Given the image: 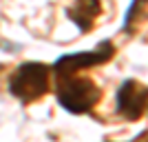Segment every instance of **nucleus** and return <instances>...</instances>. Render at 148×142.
Returning <instances> with one entry per match:
<instances>
[{
	"mask_svg": "<svg viewBox=\"0 0 148 142\" xmlns=\"http://www.w3.org/2000/svg\"><path fill=\"white\" fill-rule=\"evenodd\" d=\"M146 102H148V91L139 80L128 78L119 85L117 96H115V109L124 120H128V122L142 120L146 116Z\"/></svg>",
	"mask_w": 148,
	"mask_h": 142,
	"instance_id": "obj_4",
	"label": "nucleus"
},
{
	"mask_svg": "<svg viewBox=\"0 0 148 142\" xmlns=\"http://www.w3.org/2000/svg\"><path fill=\"white\" fill-rule=\"evenodd\" d=\"M102 11H104L102 0H73V5L66 7V18L82 33H86L93 29L95 20L102 16Z\"/></svg>",
	"mask_w": 148,
	"mask_h": 142,
	"instance_id": "obj_5",
	"label": "nucleus"
},
{
	"mask_svg": "<svg viewBox=\"0 0 148 142\" xmlns=\"http://www.w3.org/2000/svg\"><path fill=\"white\" fill-rule=\"evenodd\" d=\"M51 64L33 60L22 62L9 78V93L22 105L38 102L51 91Z\"/></svg>",
	"mask_w": 148,
	"mask_h": 142,
	"instance_id": "obj_2",
	"label": "nucleus"
},
{
	"mask_svg": "<svg viewBox=\"0 0 148 142\" xmlns=\"http://www.w3.org/2000/svg\"><path fill=\"white\" fill-rule=\"evenodd\" d=\"M108 142H111V140H108ZM130 142H146V129H144V131H142V133H139L137 138H133Z\"/></svg>",
	"mask_w": 148,
	"mask_h": 142,
	"instance_id": "obj_7",
	"label": "nucleus"
},
{
	"mask_svg": "<svg viewBox=\"0 0 148 142\" xmlns=\"http://www.w3.org/2000/svg\"><path fill=\"white\" fill-rule=\"evenodd\" d=\"M56 98L64 111L84 116L97 107V102L102 100V89L86 76H64L56 78Z\"/></svg>",
	"mask_w": 148,
	"mask_h": 142,
	"instance_id": "obj_1",
	"label": "nucleus"
},
{
	"mask_svg": "<svg viewBox=\"0 0 148 142\" xmlns=\"http://www.w3.org/2000/svg\"><path fill=\"white\" fill-rule=\"evenodd\" d=\"M117 53L115 44L111 40H102V42L91 51H75V53H64L60 56L53 67H51V73L53 78H64V76H75L84 71V69L97 67V64H104V62L113 60V56Z\"/></svg>",
	"mask_w": 148,
	"mask_h": 142,
	"instance_id": "obj_3",
	"label": "nucleus"
},
{
	"mask_svg": "<svg viewBox=\"0 0 148 142\" xmlns=\"http://www.w3.org/2000/svg\"><path fill=\"white\" fill-rule=\"evenodd\" d=\"M146 22V0H133V5L128 7V11L124 16V33H137L139 31V25Z\"/></svg>",
	"mask_w": 148,
	"mask_h": 142,
	"instance_id": "obj_6",
	"label": "nucleus"
}]
</instances>
